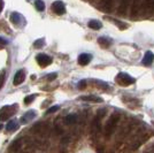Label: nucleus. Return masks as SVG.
<instances>
[{
	"instance_id": "obj_6",
	"label": "nucleus",
	"mask_w": 154,
	"mask_h": 153,
	"mask_svg": "<svg viewBox=\"0 0 154 153\" xmlns=\"http://www.w3.org/2000/svg\"><path fill=\"white\" fill-rule=\"evenodd\" d=\"M32 131L36 133L37 135L43 136V137H46L50 134V126L46 124V123H43V122H39V123L35 124L32 127Z\"/></svg>"
},
{
	"instance_id": "obj_24",
	"label": "nucleus",
	"mask_w": 154,
	"mask_h": 153,
	"mask_svg": "<svg viewBox=\"0 0 154 153\" xmlns=\"http://www.w3.org/2000/svg\"><path fill=\"white\" fill-rule=\"evenodd\" d=\"M44 44H45V40H44V39L42 38V39H38V40H37V42H35V47H36V48H40V47H43V46H44Z\"/></svg>"
},
{
	"instance_id": "obj_8",
	"label": "nucleus",
	"mask_w": 154,
	"mask_h": 153,
	"mask_svg": "<svg viewBox=\"0 0 154 153\" xmlns=\"http://www.w3.org/2000/svg\"><path fill=\"white\" fill-rule=\"evenodd\" d=\"M52 9L57 15H62L66 13V6L63 5L62 1H55L52 4Z\"/></svg>"
},
{
	"instance_id": "obj_12",
	"label": "nucleus",
	"mask_w": 154,
	"mask_h": 153,
	"mask_svg": "<svg viewBox=\"0 0 154 153\" xmlns=\"http://www.w3.org/2000/svg\"><path fill=\"white\" fill-rule=\"evenodd\" d=\"M92 60V55L88 54V53H82L79 57H78V64L81 66H86V64H90V61Z\"/></svg>"
},
{
	"instance_id": "obj_31",
	"label": "nucleus",
	"mask_w": 154,
	"mask_h": 153,
	"mask_svg": "<svg viewBox=\"0 0 154 153\" xmlns=\"http://www.w3.org/2000/svg\"><path fill=\"white\" fill-rule=\"evenodd\" d=\"M4 5H5V4H4V1H0V12L2 11V8H4Z\"/></svg>"
},
{
	"instance_id": "obj_19",
	"label": "nucleus",
	"mask_w": 154,
	"mask_h": 153,
	"mask_svg": "<svg viewBox=\"0 0 154 153\" xmlns=\"http://www.w3.org/2000/svg\"><path fill=\"white\" fill-rule=\"evenodd\" d=\"M16 129H19V122L16 121V120H11V121L8 122V124H7V130L9 133H14Z\"/></svg>"
},
{
	"instance_id": "obj_7",
	"label": "nucleus",
	"mask_w": 154,
	"mask_h": 153,
	"mask_svg": "<svg viewBox=\"0 0 154 153\" xmlns=\"http://www.w3.org/2000/svg\"><path fill=\"white\" fill-rule=\"evenodd\" d=\"M36 60H37V62L40 67H47L48 64H52V58L50 55H47V54H44V53H40L38 54L37 57H36Z\"/></svg>"
},
{
	"instance_id": "obj_18",
	"label": "nucleus",
	"mask_w": 154,
	"mask_h": 153,
	"mask_svg": "<svg viewBox=\"0 0 154 153\" xmlns=\"http://www.w3.org/2000/svg\"><path fill=\"white\" fill-rule=\"evenodd\" d=\"M89 28L93 29V30H99V29L103 28V23L100 21H98V20H91L89 22Z\"/></svg>"
},
{
	"instance_id": "obj_29",
	"label": "nucleus",
	"mask_w": 154,
	"mask_h": 153,
	"mask_svg": "<svg viewBox=\"0 0 154 153\" xmlns=\"http://www.w3.org/2000/svg\"><path fill=\"white\" fill-rule=\"evenodd\" d=\"M85 86H86V81H81L79 84H78V89H81V90L84 89Z\"/></svg>"
},
{
	"instance_id": "obj_15",
	"label": "nucleus",
	"mask_w": 154,
	"mask_h": 153,
	"mask_svg": "<svg viewBox=\"0 0 154 153\" xmlns=\"http://www.w3.org/2000/svg\"><path fill=\"white\" fill-rule=\"evenodd\" d=\"M154 61V54L152 52H146L145 55H144V59H143V64L145 66H149Z\"/></svg>"
},
{
	"instance_id": "obj_20",
	"label": "nucleus",
	"mask_w": 154,
	"mask_h": 153,
	"mask_svg": "<svg viewBox=\"0 0 154 153\" xmlns=\"http://www.w3.org/2000/svg\"><path fill=\"white\" fill-rule=\"evenodd\" d=\"M79 99H81V100H84V101H93V102L103 101L101 98H99V97H97V96H84V97H81Z\"/></svg>"
},
{
	"instance_id": "obj_28",
	"label": "nucleus",
	"mask_w": 154,
	"mask_h": 153,
	"mask_svg": "<svg viewBox=\"0 0 154 153\" xmlns=\"http://www.w3.org/2000/svg\"><path fill=\"white\" fill-rule=\"evenodd\" d=\"M59 108H60L59 106H54V107H51V108L48 109V111H47L46 113H47V114H50V113H54V112H57V111H58Z\"/></svg>"
},
{
	"instance_id": "obj_32",
	"label": "nucleus",
	"mask_w": 154,
	"mask_h": 153,
	"mask_svg": "<svg viewBox=\"0 0 154 153\" xmlns=\"http://www.w3.org/2000/svg\"><path fill=\"white\" fill-rule=\"evenodd\" d=\"M1 129H2V126H1V124H0V130H1Z\"/></svg>"
},
{
	"instance_id": "obj_26",
	"label": "nucleus",
	"mask_w": 154,
	"mask_h": 153,
	"mask_svg": "<svg viewBox=\"0 0 154 153\" xmlns=\"http://www.w3.org/2000/svg\"><path fill=\"white\" fill-rule=\"evenodd\" d=\"M35 98H36V96H35V95H31V96L26 97V99H24V102H26V105H28V104H31L32 100H33Z\"/></svg>"
},
{
	"instance_id": "obj_27",
	"label": "nucleus",
	"mask_w": 154,
	"mask_h": 153,
	"mask_svg": "<svg viewBox=\"0 0 154 153\" xmlns=\"http://www.w3.org/2000/svg\"><path fill=\"white\" fill-rule=\"evenodd\" d=\"M57 76H58V75H57L55 73H52V74H50L48 76L46 77V80H48V81H53V80H55V78H57Z\"/></svg>"
},
{
	"instance_id": "obj_25",
	"label": "nucleus",
	"mask_w": 154,
	"mask_h": 153,
	"mask_svg": "<svg viewBox=\"0 0 154 153\" xmlns=\"http://www.w3.org/2000/svg\"><path fill=\"white\" fill-rule=\"evenodd\" d=\"M109 21H112V22H114L116 26L121 27V29H125L127 28V24H124V23H122V22H120V21H116V20L114 19H108Z\"/></svg>"
},
{
	"instance_id": "obj_10",
	"label": "nucleus",
	"mask_w": 154,
	"mask_h": 153,
	"mask_svg": "<svg viewBox=\"0 0 154 153\" xmlns=\"http://www.w3.org/2000/svg\"><path fill=\"white\" fill-rule=\"evenodd\" d=\"M24 80H26V71L23 69L17 70L16 74H15V76H14V85L22 84L24 82Z\"/></svg>"
},
{
	"instance_id": "obj_23",
	"label": "nucleus",
	"mask_w": 154,
	"mask_h": 153,
	"mask_svg": "<svg viewBox=\"0 0 154 153\" xmlns=\"http://www.w3.org/2000/svg\"><path fill=\"white\" fill-rule=\"evenodd\" d=\"M5 77H6V74H5V70H1L0 71V90L4 86V82H5Z\"/></svg>"
},
{
	"instance_id": "obj_11",
	"label": "nucleus",
	"mask_w": 154,
	"mask_h": 153,
	"mask_svg": "<svg viewBox=\"0 0 154 153\" xmlns=\"http://www.w3.org/2000/svg\"><path fill=\"white\" fill-rule=\"evenodd\" d=\"M140 5L141 1H134L132 5H131V17L136 19L139 14H140Z\"/></svg>"
},
{
	"instance_id": "obj_13",
	"label": "nucleus",
	"mask_w": 154,
	"mask_h": 153,
	"mask_svg": "<svg viewBox=\"0 0 154 153\" xmlns=\"http://www.w3.org/2000/svg\"><path fill=\"white\" fill-rule=\"evenodd\" d=\"M36 117V113H35V111H29L28 113L23 115L22 117H21V123H26V122H29L30 120H33Z\"/></svg>"
},
{
	"instance_id": "obj_22",
	"label": "nucleus",
	"mask_w": 154,
	"mask_h": 153,
	"mask_svg": "<svg viewBox=\"0 0 154 153\" xmlns=\"http://www.w3.org/2000/svg\"><path fill=\"white\" fill-rule=\"evenodd\" d=\"M36 8L38 9L39 12H43L44 9H45V4L43 2V1H36Z\"/></svg>"
},
{
	"instance_id": "obj_3",
	"label": "nucleus",
	"mask_w": 154,
	"mask_h": 153,
	"mask_svg": "<svg viewBox=\"0 0 154 153\" xmlns=\"http://www.w3.org/2000/svg\"><path fill=\"white\" fill-rule=\"evenodd\" d=\"M115 81L116 83L121 86H129L131 84L135 83V78L131 77L129 74H125V73H120L117 74L115 77Z\"/></svg>"
},
{
	"instance_id": "obj_21",
	"label": "nucleus",
	"mask_w": 154,
	"mask_h": 153,
	"mask_svg": "<svg viewBox=\"0 0 154 153\" xmlns=\"http://www.w3.org/2000/svg\"><path fill=\"white\" fill-rule=\"evenodd\" d=\"M98 43L101 45L103 47H108L109 45L113 43V40L108 37H100V38L98 39Z\"/></svg>"
},
{
	"instance_id": "obj_17",
	"label": "nucleus",
	"mask_w": 154,
	"mask_h": 153,
	"mask_svg": "<svg viewBox=\"0 0 154 153\" xmlns=\"http://www.w3.org/2000/svg\"><path fill=\"white\" fill-rule=\"evenodd\" d=\"M77 122V115L76 114H68L66 117H64V123L67 126H70V124H74Z\"/></svg>"
},
{
	"instance_id": "obj_5",
	"label": "nucleus",
	"mask_w": 154,
	"mask_h": 153,
	"mask_svg": "<svg viewBox=\"0 0 154 153\" xmlns=\"http://www.w3.org/2000/svg\"><path fill=\"white\" fill-rule=\"evenodd\" d=\"M105 114H106V109H99V111H98L96 117H94V120L92 122V133L94 135L98 134V133L100 131V129H101L100 120H101V117H103Z\"/></svg>"
},
{
	"instance_id": "obj_14",
	"label": "nucleus",
	"mask_w": 154,
	"mask_h": 153,
	"mask_svg": "<svg viewBox=\"0 0 154 153\" xmlns=\"http://www.w3.org/2000/svg\"><path fill=\"white\" fill-rule=\"evenodd\" d=\"M129 6H130V2H129V1H121V2H120V6H119L117 13L121 14V15H125V14H127V11L129 9Z\"/></svg>"
},
{
	"instance_id": "obj_16",
	"label": "nucleus",
	"mask_w": 154,
	"mask_h": 153,
	"mask_svg": "<svg viewBox=\"0 0 154 153\" xmlns=\"http://www.w3.org/2000/svg\"><path fill=\"white\" fill-rule=\"evenodd\" d=\"M113 1H101L100 2V11H105V12H112L113 11Z\"/></svg>"
},
{
	"instance_id": "obj_4",
	"label": "nucleus",
	"mask_w": 154,
	"mask_h": 153,
	"mask_svg": "<svg viewBox=\"0 0 154 153\" xmlns=\"http://www.w3.org/2000/svg\"><path fill=\"white\" fill-rule=\"evenodd\" d=\"M154 13V1H141L140 5V14L146 17L151 16Z\"/></svg>"
},
{
	"instance_id": "obj_2",
	"label": "nucleus",
	"mask_w": 154,
	"mask_h": 153,
	"mask_svg": "<svg viewBox=\"0 0 154 153\" xmlns=\"http://www.w3.org/2000/svg\"><path fill=\"white\" fill-rule=\"evenodd\" d=\"M17 111V105H7L0 109V121H6L12 117Z\"/></svg>"
},
{
	"instance_id": "obj_9",
	"label": "nucleus",
	"mask_w": 154,
	"mask_h": 153,
	"mask_svg": "<svg viewBox=\"0 0 154 153\" xmlns=\"http://www.w3.org/2000/svg\"><path fill=\"white\" fill-rule=\"evenodd\" d=\"M11 21L13 22L15 26H19V27L24 26V23H26L24 17L19 13H12V15H11Z\"/></svg>"
},
{
	"instance_id": "obj_1",
	"label": "nucleus",
	"mask_w": 154,
	"mask_h": 153,
	"mask_svg": "<svg viewBox=\"0 0 154 153\" xmlns=\"http://www.w3.org/2000/svg\"><path fill=\"white\" fill-rule=\"evenodd\" d=\"M120 121V114L119 113H113L112 116H110V119L108 120V122L106 123V126H105V136L108 138L110 135L114 133V130L116 129L117 127V123Z\"/></svg>"
},
{
	"instance_id": "obj_30",
	"label": "nucleus",
	"mask_w": 154,
	"mask_h": 153,
	"mask_svg": "<svg viewBox=\"0 0 154 153\" xmlns=\"http://www.w3.org/2000/svg\"><path fill=\"white\" fill-rule=\"evenodd\" d=\"M6 44H7L6 39H4V38H1V37H0V45H6Z\"/></svg>"
}]
</instances>
